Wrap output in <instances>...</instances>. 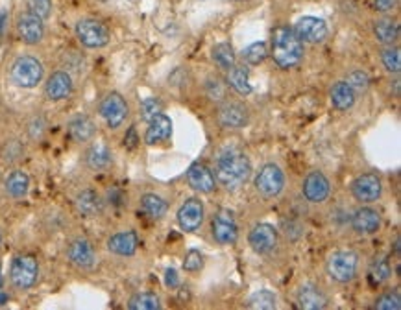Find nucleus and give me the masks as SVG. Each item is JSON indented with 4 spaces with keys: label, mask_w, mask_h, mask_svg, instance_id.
<instances>
[{
    "label": "nucleus",
    "mask_w": 401,
    "mask_h": 310,
    "mask_svg": "<svg viewBox=\"0 0 401 310\" xmlns=\"http://www.w3.org/2000/svg\"><path fill=\"white\" fill-rule=\"evenodd\" d=\"M390 273L392 268L390 264H388L387 259L383 257L376 259V261L372 262V266H370V277H372V281L377 283V285L383 281H387L388 277H390Z\"/></svg>",
    "instance_id": "58836bf2"
},
{
    "label": "nucleus",
    "mask_w": 401,
    "mask_h": 310,
    "mask_svg": "<svg viewBox=\"0 0 401 310\" xmlns=\"http://www.w3.org/2000/svg\"><path fill=\"white\" fill-rule=\"evenodd\" d=\"M292 30L302 43L319 44L328 37V25H326V20L319 19V17H311V15L298 19V23H296V26Z\"/></svg>",
    "instance_id": "4468645a"
},
{
    "label": "nucleus",
    "mask_w": 401,
    "mask_h": 310,
    "mask_svg": "<svg viewBox=\"0 0 401 310\" xmlns=\"http://www.w3.org/2000/svg\"><path fill=\"white\" fill-rule=\"evenodd\" d=\"M83 65H85V59H83V56H80L76 50H69V52L65 54L63 61H61V67H63L65 70L70 74H73L74 70L82 73Z\"/></svg>",
    "instance_id": "c03bdc74"
},
{
    "label": "nucleus",
    "mask_w": 401,
    "mask_h": 310,
    "mask_svg": "<svg viewBox=\"0 0 401 310\" xmlns=\"http://www.w3.org/2000/svg\"><path fill=\"white\" fill-rule=\"evenodd\" d=\"M285 187V174L278 165H264L255 178V189L264 198H274Z\"/></svg>",
    "instance_id": "ddd939ff"
},
{
    "label": "nucleus",
    "mask_w": 401,
    "mask_h": 310,
    "mask_svg": "<svg viewBox=\"0 0 401 310\" xmlns=\"http://www.w3.org/2000/svg\"><path fill=\"white\" fill-rule=\"evenodd\" d=\"M178 223L187 232H195L204 223V204L202 199L191 198L181 205L178 211Z\"/></svg>",
    "instance_id": "6ab92c4d"
},
{
    "label": "nucleus",
    "mask_w": 401,
    "mask_h": 310,
    "mask_svg": "<svg viewBox=\"0 0 401 310\" xmlns=\"http://www.w3.org/2000/svg\"><path fill=\"white\" fill-rule=\"evenodd\" d=\"M115 157L113 151L104 141H91L83 151V165L91 172H108L111 170Z\"/></svg>",
    "instance_id": "9d476101"
},
{
    "label": "nucleus",
    "mask_w": 401,
    "mask_h": 310,
    "mask_svg": "<svg viewBox=\"0 0 401 310\" xmlns=\"http://www.w3.org/2000/svg\"><path fill=\"white\" fill-rule=\"evenodd\" d=\"M74 207L85 218H97L106 211V199L97 189H82L74 196Z\"/></svg>",
    "instance_id": "2eb2a0df"
},
{
    "label": "nucleus",
    "mask_w": 401,
    "mask_h": 310,
    "mask_svg": "<svg viewBox=\"0 0 401 310\" xmlns=\"http://www.w3.org/2000/svg\"><path fill=\"white\" fill-rule=\"evenodd\" d=\"M163 111V104L157 100V98H147V100H142L141 104V116L142 120L150 122L156 115Z\"/></svg>",
    "instance_id": "a18cd8bd"
},
{
    "label": "nucleus",
    "mask_w": 401,
    "mask_h": 310,
    "mask_svg": "<svg viewBox=\"0 0 401 310\" xmlns=\"http://www.w3.org/2000/svg\"><path fill=\"white\" fill-rule=\"evenodd\" d=\"M211 58L215 61L216 65L224 70H230L233 65L237 63V56H235V50L231 46L230 43H218L213 46L211 50Z\"/></svg>",
    "instance_id": "72a5a7b5"
},
{
    "label": "nucleus",
    "mask_w": 401,
    "mask_h": 310,
    "mask_svg": "<svg viewBox=\"0 0 401 310\" xmlns=\"http://www.w3.org/2000/svg\"><path fill=\"white\" fill-rule=\"evenodd\" d=\"M352 228L357 235H374L381 228V216L376 209L361 207L353 213Z\"/></svg>",
    "instance_id": "b1692460"
},
{
    "label": "nucleus",
    "mask_w": 401,
    "mask_h": 310,
    "mask_svg": "<svg viewBox=\"0 0 401 310\" xmlns=\"http://www.w3.org/2000/svg\"><path fill=\"white\" fill-rule=\"evenodd\" d=\"M109 252L117 257H133L139 247V237L135 231H118L106 242Z\"/></svg>",
    "instance_id": "4be33fe9"
},
{
    "label": "nucleus",
    "mask_w": 401,
    "mask_h": 310,
    "mask_svg": "<svg viewBox=\"0 0 401 310\" xmlns=\"http://www.w3.org/2000/svg\"><path fill=\"white\" fill-rule=\"evenodd\" d=\"M67 261L78 270H93L97 266V249L93 242L85 237H74L70 238L65 249Z\"/></svg>",
    "instance_id": "1a4fd4ad"
},
{
    "label": "nucleus",
    "mask_w": 401,
    "mask_h": 310,
    "mask_svg": "<svg viewBox=\"0 0 401 310\" xmlns=\"http://www.w3.org/2000/svg\"><path fill=\"white\" fill-rule=\"evenodd\" d=\"M211 232H213V238L216 242L222 244V246H230V244H235L237 238H239V228H237L235 216L231 211H218L215 214V218L211 222Z\"/></svg>",
    "instance_id": "f8f14e48"
},
{
    "label": "nucleus",
    "mask_w": 401,
    "mask_h": 310,
    "mask_svg": "<svg viewBox=\"0 0 401 310\" xmlns=\"http://www.w3.org/2000/svg\"><path fill=\"white\" fill-rule=\"evenodd\" d=\"M172 135V120L166 115L159 113L148 122V130L144 133V141L147 144H156V142H163L166 139H171Z\"/></svg>",
    "instance_id": "bb28decb"
},
{
    "label": "nucleus",
    "mask_w": 401,
    "mask_h": 310,
    "mask_svg": "<svg viewBox=\"0 0 401 310\" xmlns=\"http://www.w3.org/2000/svg\"><path fill=\"white\" fill-rule=\"evenodd\" d=\"M248 242L255 253L266 255V253H270L278 246V231L270 223H257L249 231Z\"/></svg>",
    "instance_id": "f3484780"
},
{
    "label": "nucleus",
    "mask_w": 401,
    "mask_h": 310,
    "mask_svg": "<svg viewBox=\"0 0 401 310\" xmlns=\"http://www.w3.org/2000/svg\"><path fill=\"white\" fill-rule=\"evenodd\" d=\"M228 83L231 87L235 89L239 94H249L252 92V85H249V70L248 65H233V67L228 70Z\"/></svg>",
    "instance_id": "2f4dec72"
},
{
    "label": "nucleus",
    "mask_w": 401,
    "mask_h": 310,
    "mask_svg": "<svg viewBox=\"0 0 401 310\" xmlns=\"http://www.w3.org/2000/svg\"><path fill=\"white\" fill-rule=\"evenodd\" d=\"M52 8H54L52 0H26V10H28L30 13L37 15V17L43 20L50 19Z\"/></svg>",
    "instance_id": "ea45409f"
},
{
    "label": "nucleus",
    "mask_w": 401,
    "mask_h": 310,
    "mask_svg": "<svg viewBox=\"0 0 401 310\" xmlns=\"http://www.w3.org/2000/svg\"><path fill=\"white\" fill-rule=\"evenodd\" d=\"M98 115L102 116V120L109 130H118L130 115V106L121 92L111 91L98 104Z\"/></svg>",
    "instance_id": "423d86ee"
},
{
    "label": "nucleus",
    "mask_w": 401,
    "mask_h": 310,
    "mask_svg": "<svg viewBox=\"0 0 401 310\" xmlns=\"http://www.w3.org/2000/svg\"><path fill=\"white\" fill-rule=\"evenodd\" d=\"M396 2L397 0H374V4H376V10L381 11V13H387V11L394 10Z\"/></svg>",
    "instance_id": "de8ad7c7"
},
{
    "label": "nucleus",
    "mask_w": 401,
    "mask_h": 310,
    "mask_svg": "<svg viewBox=\"0 0 401 310\" xmlns=\"http://www.w3.org/2000/svg\"><path fill=\"white\" fill-rule=\"evenodd\" d=\"M6 28H8V11L0 8V41L4 39Z\"/></svg>",
    "instance_id": "8fccbe9b"
},
{
    "label": "nucleus",
    "mask_w": 401,
    "mask_h": 310,
    "mask_svg": "<svg viewBox=\"0 0 401 310\" xmlns=\"http://www.w3.org/2000/svg\"><path fill=\"white\" fill-rule=\"evenodd\" d=\"M2 285H4V279H2V273H0V288H2Z\"/></svg>",
    "instance_id": "603ef678"
},
{
    "label": "nucleus",
    "mask_w": 401,
    "mask_h": 310,
    "mask_svg": "<svg viewBox=\"0 0 401 310\" xmlns=\"http://www.w3.org/2000/svg\"><path fill=\"white\" fill-rule=\"evenodd\" d=\"M296 301H298L300 309L304 310H322L329 303L326 292L320 286L313 285V283L300 286L298 294H296Z\"/></svg>",
    "instance_id": "5701e85b"
},
{
    "label": "nucleus",
    "mask_w": 401,
    "mask_h": 310,
    "mask_svg": "<svg viewBox=\"0 0 401 310\" xmlns=\"http://www.w3.org/2000/svg\"><path fill=\"white\" fill-rule=\"evenodd\" d=\"M276 294L270 290H259L255 292L254 296L248 299V309H255V310H272L278 306L276 303Z\"/></svg>",
    "instance_id": "e433bc0d"
},
{
    "label": "nucleus",
    "mask_w": 401,
    "mask_h": 310,
    "mask_svg": "<svg viewBox=\"0 0 401 310\" xmlns=\"http://www.w3.org/2000/svg\"><path fill=\"white\" fill-rule=\"evenodd\" d=\"M130 310H157L161 309V301L154 292H139L128 299Z\"/></svg>",
    "instance_id": "f704fd0d"
},
{
    "label": "nucleus",
    "mask_w": 401,
    "mask_h": 310,
    "mask_svg": "<svg viewBox=\"0 0 401 310\" xmlns=\"http://www.w3.org/2000/svg\"><path fill=\"white\" fill-rule=\"evenodd\" d=\"M269 56V49L264 43H252L249 46H246L240 54V58L245 61V65H259L263 63L264 59Z\"/></svg>",
    "instance_id": "c9c22d12"
},
{
    "label": "nucleus",
    "mask_w": 401,
    "mask_h": 310,
    "mask_svg": "<svg viewBox=\"0 0 401 310\" xmlns=\"http://www.w3.org/2000/svg\"><path fill=\"white\" fill-rule=\"evenodd\" d=\"M141 209L142 213L148 214L150 218L161 220L168 211V204L157 194H144L141 198Z\"/></svg>",
    "instance_id": "473e14b6"
},
{
    "label": "nucleus",
    "mask_w": 401,
    "mask_h": 310,
    "mask_svg": "<svg viewBox=\"0 0 401 310\" xmlns=\"http://www.w3.org/2000/svg\"><path fill=\"white\" fill-rule=\"evenodd\" d=\"M206 92L207 97L215 102H222L226 100V85L224 82H221L218 78H209L206 82Z\"/></svg>",
    "instance_id": "37998d69"
},
{
    "label": "nucleus",
    "mask_w": 401,
    "mask_h": 310,
    "mask_svg": "<svg viewBox=\"0 0 401 310\" xmlns=\"http://www.w3.org/2000/svg\"><path fill=\"white\" fill-rule=\"evenodd\" d=\"M353 198L361 204H374L381 198L383 183L379 175L376 174H362L352 183Z\"/></svg>",
    "instance_id": "dca6fc26"
},
{
    "label": "nucleus",
    "mask_w": 401,
    "mask_h": 310,
    "mask_svg": "<svg viewBox=\"0 0 401 310\" xmlns=\"http://www.w3.org/2000/svg\"><path fill=\"white\" fill-rule=\"evenodd\" d=\"M355 94H357V92L353 91L346 82H337L331 87L333 106L337 107L338 111H347V109L353 107V104H355Z\"/></svg>",
    "instance_id": "7c9ffc66"
},
{
    "label": "nucleus",
    "mask_w": 401,
    "mask_h": 310,
    "mask_svg": "<svg viewBox=\"0 0 401 310\" xmlns=\"http://www.w3.org/2000/svg\"><path fill=\"white\" fill-rule=\"evenodd\" d=\"M126 144L130 146V148H135V146H137V135H135V130H133V128L130 131H128Z\"/></svg>",
    "instance_id": "3c124183"
},
{
    "label": "nucleus",
    "mask_w": 401,
    "mask_h": 310,
    "mask_svg": "<svg viewBox=\"0 0 401 310\" xmlns=\"http://www.w3.org/2000/svg\"><path fill=\"white\" fill-rule=\"evenodd\" d=\"M15 32L20 43L28 44V46H37L47 37V26L44 20L39 19L37 15L30 13L28 10L17 15L15 19Z\"/></svg>",
    "instance_id": "0eeeda50"
},
{
    "label": "nucleus",
    "mask_w": 401,
    "mask_h": 310,
    "mask_svg": "<svg viewBox=\"0 0 401 310\" xmlns=\"http://www.w3.org/2000/svg\"><path fill=\"white\" fill-rule=\"evenodd\" d=\"M374 309L377 310H400L401 309V297L397 292H388L383 294L381 297H377L374 303Z\"/></svg>",
    "instance_id": "a19ab883"
},
{
    "label": "nucleus",
    "mask_w": 401,
    "mask_h": 310,
    "mask_svg": "<svg viewBox=\"0 0 401 310\" xmlns=\"http://www.w3.org/2000/svg\"><path fill=\"white\" fill-rule=\"evenodd\" d=\"M74 35H76L78 43L82 44L83 49L87 50L104 49L111 39L108 26L104 25L102 20L94 19V17H83V19L76 20Z\"/></svg>",
    "instance_id": "20e7f679"
},
{
    "label": "nucleus",
    "mask_w": 401,
    "mask_h": 310,
    "mask_svg": "<svg viewBox=\"0 0 401 310\" xmlns=\"http://www.w3.org/2000/svg\"><path fill=\"white\" fill-rule=\"evenodd\" d=\"M0 246H2V232H0Z\"/></svg>",
    "instance_id": "864d4df0"
},
{
    "label": "nucleus",
    "mask_w": 401,
    "mask_h": 310,
    "mask_svg": "<svg viewBox=\"0 0 401 310\" xmlns=\"http://www.w3.org/2000/svg\"><path fill=\"white\" fill-rule=\"evenodd\" d=\"M359 268V255L355 252H335L328 259L326 270L337 283H350L355 279Z\"/></svg>",
    "instance_id": "6e6552de"
},
{
    "label": "nucleus",
    "mask_w": 401,
    "mask_h": 310,
    "mask_svg": "<svg viewBox=\"0 0 401 310\" xmlns=\"http://www.w3.org/2000/svg\"><path fill=\"white\" fill-rule=\"evenodd\" d=\"M165 285L168 286V288H176V286L180 285V277H178V271L176 270H166Z\"/></svg>",
    "instance_id": "09e8293b"
},
{
    "label": "nucleus",
    "mask_w": 401,
    "mask_h": 310,
    "mask_svg": "<svg viewBox=\"0 0 401 310\" xmlns=\"http://www.w3.org/2000/svg\"><path fill=\"white\" fill-rule=\"evenodd\" d=\"M218 122H221V126L230 128V130L246 128L249 122L248 107L240 102H226L218 109Z\"/></svg>",
    "instance_id": "aec40b11"
},
{
    "label": "nucleus",
    "mask_w": 401,
    "mask_h": 310,
    "mask_svg": "<svg viewBox=\"0 0 401 310\" xmlns=\"http://www.w3.org/2000/svg\"><path fill=\"white\" fill-rule=\"evenodd\" d=\"M47 133H49V120H47V116L39 111L32 113L25 122L26 141L39 144V142L44 141Z\"/></svg>",
    "instance_id": "c85d7f7f"
},
{
    "label": "nucleus",
    "mask_w": 401,
    "mask_h": 310,
    "mask_svg": "<svg viewBox=\"0 0 401 310\" xmlns=\"http://www.w3.org/2000/svg\"><path fill=\"white\" fill-rule=\"evenodd\" d=\"M346 83L355 92H362L366 91L368 85H370V76L364 70H353V73L347 74Z\"/></svg>",
    "instance_id": "79ce46f5"
},
{
    "label": "nucleus",
    "mask_w": 401,
    "mask_h": 310,
    "mask_svg": "<svg viewBox=\"0 0 401 310\" xmlns=\"http://www.w3.org/2000/svg\"><path fill=\"white\" fill-rule=\"evenodd\" d=\"M252 175L248 155L239 148H226L218 154L215 165V180L228 190L240 189Z\"/></svg>",
    "instance_id": "f257e3e1"
},
{
    "label": "nucleus",
    "mask_w": 401,
    "mask_h": 310,
    "mask_svg": "<svg viewBox=\"0 0 401 310\" xmlns=\"http://www.w3.org/2000/svg\"><path fill=\"white\" fill-rule=\"evenodd\" d=\"M272 58L281 68H292L304 59V43L289 26H278L272 32Z\"/></svg>",
    "instance_id": "f03ea898"
},
{
    "label": "nucleus",
    "mask_w": 401,
    "mask_h": 310,
    "mask_svg": "<svg viewBox=\"0 0 401 310\" xmlns=\"http://www.w3.org/2000/svg\"><path fill=\"white\" fill-rule=\"evenodd\" d=\"M374 35L379 43L387 44H394L400 39V25H397L394 19H379L376 20V25H374Z\"/></svg>",
    "instance_id": "c756f323"
},
{
    "label": "nucleus",
    "mask_w": 401,
    "mask_h": 310,
    "mask_svg": "<svg viewBox=\"0 0 401 310\" xmlns=\"http://www.w3.org/2000/svg\"><path fill=\"white\" fill-rule=\"evenodd\" d=\"M237 2H242V0H237Z\"/></svg>",
    "instance_id": "5fc2aeb1"
},
{
    "label": "nucleus",
    "mask_w": 401,
    "mask_h": 310,
    "mask_svg": "<svg viewBox=\"0 0 401 310\" xmlns=\"http://www.w3.org/2000/svg\"><path fill=\"white\" fill-rule=\"evenodd\" d=\"M26 157V144L20 137H8L0 144V161L6 166L20 165Z\"/></svg>",
    "instance_id": "a878e982"
},
{
    "label": "nucleus",
    "mask_w": 401,
    "mask_h": 310,
    "mask_svg": "<svg viewBox=\"0 0 401 310\" xmlns=\"http://www.w3.org/2000/svg\"><path fill=\"white\" fill-rule=\"evenodd\" d=\"M204 268V257H202L200 252L191 249V252L185 255V261H183V270L189 271V273H196Z\"/></svg>",
    "instance_id": "49530a36"
},
{
    "label": "nucleus",
    "mask_w": 401,
    "mask_h": 310,
    "mask_svg": "<svg viewBox=\"0 0 401 310\" xmlns=\"http://www.w3.org/2000/svg\"><path fill=\"white\" fill-rule=\"evenodd\" d=\"M102 2H104V0H102Z\"/></svg>",
    "instance_id": "6e6d98bb"
},
{
    "label": "nucleus",
    "mask_w": 401,
    "mask_h": 310,
    "mask_svg": "<svg viewBox=\"0 0 401 310\" xmlns=\"http://www.w3.org/2000/svg\"><path fill=\"white\" fill-rule=\"evenodd\" d=\"M381 61L383 65H385V68H387L388 73H394L397 74L401 70V54H400V49L397 46H388V49L383 50L381 54Z\"/></svg>",
    "instance_id": "4c0bfd02"
},
{
    "label": "nucleus",
    "mask_w": 401,
    "mask_h": 310,
    "mask_svg": "<svg viewBox=\"0 0 401 310\" xmlns=\"http://www.w3.org/2000/svg\"><path fill=\"white\" fill-rule=\"evenodd\" d=\"M67 133L76 144H89L97 137V124L89 115L78 113L67 122Z\"/></svg>",
    "instance_id": "a211bd4d"
},
{
    "label": "nucleus",
    "mask_w": 401,
    "mask_h": 310,
    "mask_svg": "<svg viewBox=\"0 0 401 310\" xmlns=\"http://www.w3.org/2000/svg\"><path fill=\"white\" fill-rule=\"evenodd\" d=\"M10 283L17 290H30L34 288L39 279V262L34 255L19 253L11 259L10 264Z\"/></svg>",
    "instance_id": "39448f33"
},
{
    "label": "nucleus",
    "mask_w": 401,
    "mask_h": 310,
    "mask_svg": "<svg viewBox=\"0 0 401 310\" xmlns=\"http://www.w3.org/2000/svg\"><path fill=\"white\" fill-rule=\"evenodd\" d=\"M187 181L196 192L200 194H211L216 187L215 174L207 166L200 165V163H195L191 168L187 170Z\"/></svg>",
    "instance_id": "393cba45"
},
{
    "label": "nucleus",
    "mask_w": 401,
    "mask_h": 310,
    "mask_svg": "<svg viewBox=\"0 0 401 310\" xmlns=\"http://www.w3.org/2000/svg\"><path fill=\"white\" fill-rule=\"evenodd\" d=\"M329 192H331V187H329L328 178L322 172L314 170V172H311L305 178L304 196L307 202H311V204H323L329 198Z\"/></svg>",
    "instance_id": "412c9836"
},
{
    "label": "nucleus",
    "mask_w": 401,
    "mask_h": 310,
    "mask_svg": "<svg viewBox=\"0 0 401 310\" xmlns=\"http://www.w3.org/2000/svg\"><path fill=\"white\" fill-rule=\"evenodd\" d=\"M4 190L11 199H23L30 192V175L25 170H11L4 181Z\"/></svg>",
    "instance_id": "cd10ccee"
},
{
    "label": "nucleus",
    "mask_w": 401,
    "mask_h": 310,
    "mask_svg": "<svg viewBox=\"0 0 401 310\" xmlns=\"http://www.w3.org/2000/svg\"><path fill=\"white\" fill-rule=\"evenodd\" d=\"M44 78V67L41 59L32 54H20L10 65V82L19 89L37 87Z\"/></svg>",
    "instance_id": "7ed1b4c3"
},
{
    "label": "nucleus",
    "mask_w": 401,
    "mask_h": 310,
    "mask_svg": "<svg viewBox=\"0 0 401 310\" xmlns=\"http://www.w3.org/2000/svg\"><path fill=\"white\" fill-rule=\"evenodd\" d=\"M74 91V78L73 74L67 73L65 68H58L50 74L44 82V97L50 102H61L73 94Z\"/></svg>",
    "instance_id": "9b49d317"
}]
</instances>
